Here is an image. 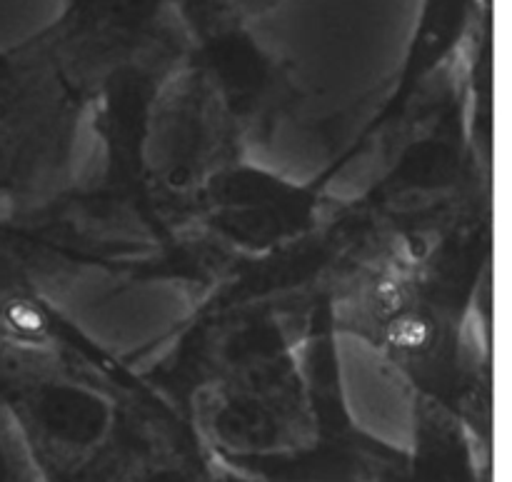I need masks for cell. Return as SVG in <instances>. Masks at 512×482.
Masks as SVG:
<instances>
[{"instance_id":"cell-1","label":"cell","mask_w":512,"mask_h":482,"mask_svg":"<svg viewBox=\"0 0 512 482\" xmlns=\"http://www.w3.org/2000/svg\"><path fill=\"white\" fill-rule=\"evenodd\" d=\"M43 410L50 428L75 440L95 435L103 420L100 405L90 395L68 388L50 390L43 400Z\"/></svg>"},{"instance_id":"cell-2","label":"cell","mask_w":512,"mask_h":482,"mask_svg":"<svg viewBox=\"0 0 512 482\" xmlns=\"http://www.w3.org/2000/svg\"><path fill=\"white\" fill-rule=\"evenodd\" d=\"M223 3H228L233 10H240V13H260L278 0H223Z\"/></svg>"}]
</instances>
